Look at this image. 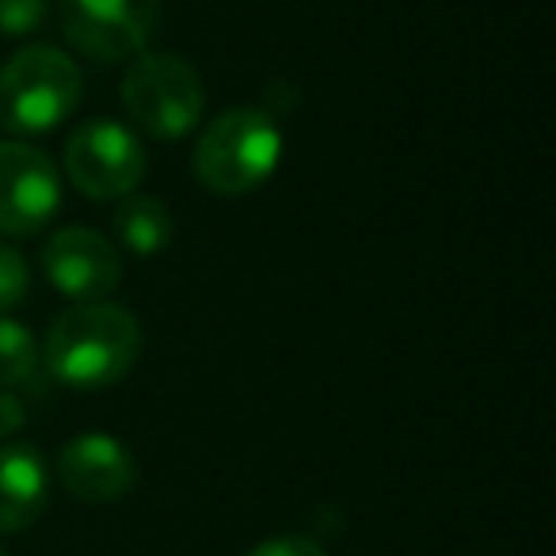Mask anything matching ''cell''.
<instances>
[{"label":"cell","instance_id":"5b68a950","mask_svg":"<svg viewBox=\"0 0 556 556\" xmlns=\"http://www.w3.org/2000/svg\"><path fill=\"white\" fill-rule=\"evenodd\" d=\"M65 176L92 202L126 199L146 179V146L130 126L92 118L65 141Z\"/></svg>","mask_w":556,"mask_h":556},{"label":"cell","instance_id":"6da1fadb","mask_svg":"<svg viewBox=\"0 0 556 556\" xmlns=\"http://www.w3.org/2000/svg\"><path fill=\"white\" fill-rule=\"evenodd\" d=\"M141 355V325L111 302H77L50 325L42 363L50 378L73 389H108L134 370Z\"/></svg>","mask_w":556,"mask_h":556},{"label":"cell","instance_id":"e0dca14e","mask_svg":"<svg viewBox=\"0 0 556 556\" xmlns=\"http://www.w3.org/2000/svg\"><path fill=\"white\" fill-rule=\"evenodd\" d=\"M0 556H9V553H4V548H0Z\"/></svg>","mask_w":556,"mask_h":556},{"label":"cell","instance_id":"9a60e30c","mask_svg":"<svg viewBox=\"0 0 556 556\" xmlns=\"http://www.w3.org/2000/svg\"><path fill=\"white\" fill-rule=\"evenodd\" d=\"M244 556H328V553L309 538H270L252 545Z\"/></svg>","mask_w":556,"mask_h":556},{"label":"cell","instance_id":"9c48e42d","mask_svg":"<svg viewBox=\"0 0 556 556\" xmlns=\"http://www.w3.org/2000/svg\"><path fill=\"white\" fill-rule=\"evenodd\" d=\"M58 480L80 503H118L138 484V462L115 434L85 431L58 454Z\"/></svg>","mask_w":556,"mask_h":556},{"label":"cell","instance_id":"ba28073f","mask_svg":"<svg viewBox=\"0 0 556 556\" xmlns=\"http://www.w3.org/2000/svg\"><path fill=\"white\" fill-rule=\"evenodd\" d=\"M39 260L50 287L73 302H108V294H115L123 282L118 248L88 225H65L50 232Z\"/></svg>","mask_w":556,"mask_h":556},{"label":"cell","instance_id":"8992f818","mask_svg":"<svg viewBox=\"0 0 556 556\" xmlns=\"http://www.w3.org/2000/svg\"><path fill=\"white\" fill-rule=\"evenodd\" d=\"M161 0H62L65 39L85 58L118 65L149 47Z\"/></svg>","mask_w":556,"mask_h":556},{"label":"cell","instance_id":"5bb4252c","mask_svg":"<svg viewBox=\"0 0 556 556\" xmlns=\"http://www.w3.org/2000/svg\"><path fill=\"white\" fill-rule=\"evenodd\" d=\"M50 16V0H0V35L4 39H24L39 31Z\"/></svg>","mask_w":556,"mask_h":556},{"label":"cell","instance_id":"30bf717a","mask_svg":"<svg viewBox=\"0 0 556 556\" xmlns=\"http://www.w3.org/2000/svg\"><path fill=\"white\" fill-rule=\"evenodd\" d=\"M50 500V469L42 450L27 442L0 446V533H24L42 518Z\"/></svg>","mask_w":556,"mask_h":556},{"label":"cell","instance_id":"277c9868","mask_svg":"<svg viewBox=\"0 0 556 556\" xmlns=\"http://www.w3.org/2000/svg\"><path fill=\"white\" fill-rule=\"evenodd\" d=\"M118 92L130 123L161 141L187 138L206 111V85L199 70L168 50H141L130 58Z\"/></svg>","mask_w":556,"mask_h":556},{"label":"cell","instance_id":"2e32d148","mask_svg":"<svg viewBox=\"0 0 556 556\" xmlns=\"http://www.w3.org/2000/svg\"><path fill=\"white\" fill-rule=\"evenodd\" d=\"M27 424V408L12 389H0V439L9 442L12 434H20Z\"/></svg>","mask_w":556,"mask_h":556},{"label":"cell","instance_id":"7a4b0ae2","mask_svg":"<svg viewBox=\"0 0 556 556\" xmlns=\"http://www.w3.org/2000/svg\"><path fill=\"white\" fill-rule=\"evenodd\" d=\"M85 77L65 50L35 42L0 65V130L16 138L50 134L77 111Z\"/></svg>","mask_w":556,"mask_h":556},{"label":"cell","instance_id":"4fadbf2b","mask_svg":"<svg viewBox=\"0 0 556 556\" xmlns=\"http://www.w3.org/2000/svg\"><path fill=\"white\" fill-rule=\"evenodd\" d=\"M31 290V263L20 248L0 244V317H9Z\"/></svg>","mask_w":556,"mask_h":556},{"label":"cell","instance_id":"3957f363","mask_svg":"<svg viewBox=\"0 0 556 556\" xmlns=\"http://www.w3.org/2000/svg\"><path fill=\"white\" fill-rule=\"evenodd\" d=\"M282 161V134L260 108L222 111L194 146V176L214 194H252L275 176Z\"/></svg>","mask_w":556,"mask_h":556},{"label":"cell","instance_id":"52a82bcc","mask_svg":"<svg viewBox=\"0 0 556 556\" xmlns=\"http://www.w3.org/2000/svg\"><path fill=\"white\" fill-rule=\"evenodd\" d=\"M62 206V172L27 141H0V232L35 237Z\"/></svg>","mask_w":556,"mask_h":556},{"label":"cell","instance_id":"8fae6325","mask_svg":"<svg viewBox=\"0 0 556 556\" xmlns=\"http://www.w3.org/2000/svg\"><path fill=\"white\" fill-rule=\"evenodd\" d=\"M172 214L161 199H149V194H126L118 199L115 210V237L118 244L130 255H161L172 244Z\"/></svg>","mask_w":556,"mask_h":556},{"label":"cell","instance_id":"7c38bea8","mask_svg":"<svg viewBox=\"0 0 556 556\" xmlns=\"http://www.w3.org/2000/svg\"><path fill=\"white\" fill-rule=\"evenodd\" d=\"M35 370H39V343H35L31 328L12 317H0V389L24 386Z\"/></svg>","mask_w":556,"mask_h":556}]
</instances>
